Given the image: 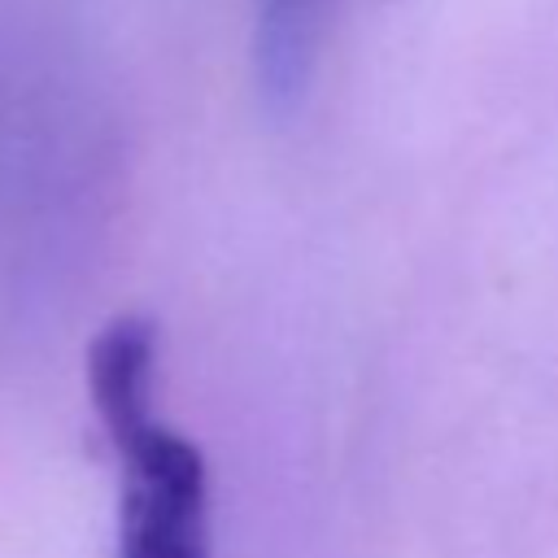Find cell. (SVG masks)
Wrapping results in <instances>:
<instances>
[{
	"label": "cell",
	"mask_w": 558,
	"mask_h": 558,
	"mask_svg": "<svg viewBox=\"0 0 558 558\" xmlns=\"http://www.w3.org/2000/svg\"><path fill=\"white\" fill-rule=\"evenodd\" d=\"M109 445L122 466L118 558H214L201 449L157 414L109 432Z\"/></svg>",
	"instance_id": "cell-1"
},
{
	"label": "cell",
	"mask_w": 558,
	"mask_h": 558,
	"mask_svg": "<svg viewBox=\"0 0 558 558\" xmlns=\"http://www.w3.org/2000/svg\"><path fill=\"white\" fill-rule=\"evenodd\" d=\"M153 371L157 327L144 314H118L96 331L87 349V392L105 432L153 414Z\"/></svg>",
	"instance_id": "cell-2"
},
{
	"label": "cell",
	"mask_w": 558,
	"mask_h": 558,
	"mask_svg": "<svg viewBox=\"0 0 558 558\" xmlns=\"http://www.w3.org/2000/svg\"><path fill=\"white\" fill-rule=\"evenodd\" d=\"M327 0H253V74L275 113H288L318 65Z\"/></svg>",
	"instance_id": "cell-3"
}]
</instances>
